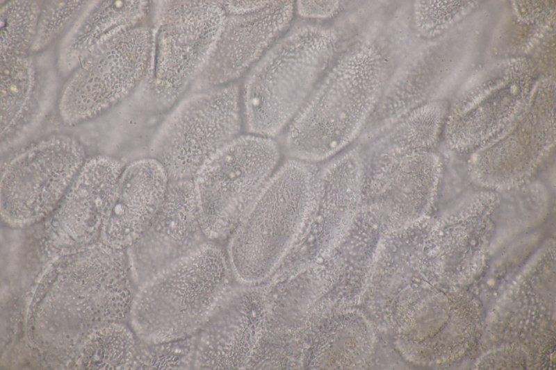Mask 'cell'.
I'll return each mask as SVG.
<instances>
[{"instance_id": "obj_1", "label": "cell", "mask_w": 556, "mask_h": 370, "mask_svg": "<svg viewBox=\"0 0 556 370\" xmlns=\"http://www.w3.org/2000/svg\"><path fill=\"white\" fill-rule=\"evenodd\" d=\"M131 280L126 250L100 241L49 260L28 300L30 344L69 360L90 333L129 314Z\"/></svg>"}, {"instance_id": "obj_2", "label": "cell", "mask_w": 556, "mask_h": 370, "mask_svg": "<svg viewBox=\"0 0 556 370\" xmlns=\"http://www.w3.org/2000/svg\"><path fill=\"white\" fill-rule=\"evenodd\" d=\"M390 24L370 22L336 53L286 127L284 148L290 158L315 163L359 139L393 72Z\"/></svg>"}, {"instance_id": "obj_3", "label": "cell", "mask_w": 556, "mask_h": 370, "mask_svg": "<svg viewBox=\"0 0 556 370\" xmlns=\"http://www.w3.org/2000/svg\"><path fill=\"white\" fill-rule=\"evenodd\" d=\"M329 25H295L249 71L241 95L250 134L271 137L288 126L307 101L340 46Z\"/></svg>"}, {"instance_id": "obj_4", "label": "cell", "mask_w": 556, "mask_h": 370, "mask_svg": "<svg viewBox=\"0 0 556 370\" xmlns=\"http://www.w3.org/2000/svg\"><path fill=\"white\" fill-rule=\"evenodd\" d=\"M227 253L206 242L139 287L129 314L142 341L161 342L195 335L231 289Z\"/></svg>"}, {"instance_id": "obj_5", "label": "cell", "mask_w": 556, "mask_h": 370, "mask_svg": "<svg viewBox=\"0 0 556 370\" xmlns=\"http://www.w3.org/2000/svg\"><path fill=\"white\" fill-rule=\"evenodd\" d=\"M318 169L290 158L275 171L231 234L227 255L234 277L255 285L273 270L298 235Z\"/></svg>"}, {"instance_id": "obj_6", "label": "cell", "mask_w": 556, "mask_h": 370, "mask_svg": "<svg viewBox=\"0 0 556 370\" xmlns=\"http://www.w3.org/2000/svg\"><path fill=\"white\" fill-rule=\"evenodd\" d=\"M152 3L150 58L136 92L149 108L160 114L170 108L202 72L227 14L220 1Z\"/></svg>"}, {"instance_id": "obj_7", "label": "cell", "mask_w": 556, "mask_h": 370, "mask_svg": "<svg viewBox=\"0 0 556 370\" xmlns=\"http://www.w3.org/2000/svg\"><path fill=\"white\" fill-rule=\"evenodd\" d=\"M240 87L232 83L193 92L163 119L148 156L170 181L192 180L202 167L238 136L241 128Z\"/></svg>"}, {"instance_id": "obj_8", "label": "cell", "mask_w": 556, "mask_h": 370, "mask_svg": "<svg viewBox=\"0 0 556 370\" xmlns=\"http://www.w3.org/2000/svg\"><path fill=\"white\" fill-rule=\"evenodd\" d=\"M280 158L271 137L239 135L193 178L202 228L210 239L230 236L275 171Z\"/></svg>"}, {"instance_id": "obj_9", "label": "cell", "mask_w": 556, "mask_h": 370, "mask_svg": "<svg viewBox=\"0 0 556 370\" xmlns=\"http://www.w3.org/2000/svg\"><path fill=\"white\" fill-rule=\"evenodd\" d=\"M2 165L0 214L13 228L44 221L58 205L87 157L83 144L54 133L13 151Z\"/></svg>"}, {"instance_id": "obj_10", "label": "cell", "mask_w": 556, "mask_h": 370, "mask_svg": "<svg viewBox=\"0 0 556 370\" xmlns=\"http://www.w3.org/2000/svg\"><path fill=\"white\" fill-rule=\"evenodd\" d=\"M151 47L152 29L141 25L87 56L63 84L57 103L62 121L80 125L125 101L146 74Z\"/></svg>"}, {"instance_id": "obj_11", "label": "cell", "mask_w": 556, "mask_h": 370, "mask_svg": "<svg viewBox=\"0 0 556 370\" xmlns=\"http://www.w3.org/2000/svg\"><path fill=\"white\" fill-rule=\"evenodd\" d=\"M441 158L428 151L370 153L361 160V205L393 225L427 217L436 205Z\"/></svg>"}, {"instance_id": "obj_12", "label": "cell", "mask_w": 556, "mask_h": 370, "mask_svg": "<svg viewBox=\"0 0 556 370\" xmlns=\"http://www.w3.org/2000/svg\"><path fill=\"white\" fill-rule=\"evenodd\" d=\"M124 164L99 154L87 158L62 199L45 219L40 252L48 261L99 241L111 196Z\"/></svg>"}, {"instance_id": "obj_13", "label": "cell", "mask_w": 556, "mask_h": 370, "mask_svg": "<svg viewBox=\"0 0 556 370\" xmlns=\"http://www.w3.org/2000/svg\"><path fill=\"white\" fill-rule=\"evenodd\" d=\"M1 153L26 143L58 103L63 85L56 52L1 58Z\"/></svg>"}, {"instance_id": "obj_14", "label": "cell", "mask_w": 556, "mask_h": 370, "mask_svg": "<svg viewBox=\"0 0 556 370\" xmlns=\"http://www.w3.org/2000/svg\"><path fill=\"white\" fill-rule=\"evenodd\" d=\"M292 1H268L245 15H226L213 51L195 80L193 92L234 83L264 56L290 28Z\"/></svg>"}, {"instance_id": "obj_15", "label": "cell", "mask_w": 556, "mask_h": 370, "mask_svg": "<svg viewBox=\"0 0 556 370\" xmlns=\"http://www.w3.org/2000/svg\"><path fill=\"white\" fill-rule=\"evenodd\" d=\"M230 289L197 333L193 367L247 368L263 337L266 306L254 285Z\"/></svg>"}, {"instance_id": "obj_16", "label": "cell", "mask_w": 556, "mask_h": 370, "mask_svg": "<svg viewBox=\"0 0 556 370\" xmlns=\"http://www.w3.org/2000/svg\"><path fill=\"white\" fill-rule=\"evenodd\" d=\"M553 140L550 112L516 117L475 149L467 160L471 177L478 187L493 191L528 181L544 162Z\"/></svg>"}, {"instance_id": "obj_17", "label": "cell", "mask_w": 556, "mask_h": 370, "mask_svg": "<svg viewBox=\"0 0 556 370\" xmlns=\"http://www.w3.org/2000/svg\"><path fill=\"white\" fill-rule=\"evenodd\" d=\"M199 219L192 180L170 181L159 210L126 249L139 287L208 242Z\"/></svg>"}, {"instance_id": "obj_18", "label": "cell", "mask_w": 556, "mask_h": 370, "mask_svg": "<svg viewBox=\"0 0 556 370\" xmlns=\"http://www.w3.org/2000/svg\"><path fill=\"white\" fill-rule=\"evenodd\" d=\"M162 165L147 156L124 165L113 187L99 241L126 250L161 206L169 185Z\"/></svg>"}, {"instance_id": "obj_19", "label": "cell", "mask_w": 556, "mask_h": 370, "mask_svg": "<svg viewBox=\"0 0 556 370\" xmlns=\"http://www.w3.org/2000/svg\"><path fill=\"white\" fill-rule=\"evenodd\" d=\"M150 8L148 1H88L56 49L61 77L67 78L99 47L141 26Z\"/></svg>"}, {"instance_id": "obj_20", "label": "cell", "mask_w": 556, "mask_h": 370, "mask_svg": "<svg viewBox=\"0 0 556 370\" xmlns=\"http://www.w3.org/2000/svg\"><path fill=\"white\" fill-rule=\"evenodd\" d=\"M138 343L133 333L121 322L90 333L67 362L73 369H133Z\"/></svg>"}, {"instance_id": "obj_21", "label": "cell", "mask_w": 556, "mask_h": 370, "mask_svg": "<svg viewBox=\"0 0 556 370\" xmlns=\"http://www.w3.org/2000/svg\"><path fill=\"white\" fill-rule=\"evenodd\" d=\"M497 192L493 233L505 225L512 227L513 224L514 229L523 230L542 219L550 208V192L539 180L532 178Z\"/></svg>"}, {"instance_id": "obj_22", "label": "cell", "mask_w": 556, "mask_h": 370, "mask_svg": "<svg viewBox=\"0 0 556 370\" xmlns=\"http://www.w3.org/2000/svg\"><path fill=\"white\" fill-rule=\"evenodd\" d=\"M42 1L13 0L0 10V58L31 53Z\"/></svg>"}, {"instance_id": "obj_23", "label": "cell", "mask_w": 556, "mask_h": 370, "mask_svg": "<svg viewBox=\"0 0 556 370\" xmlns=\"http://www.w3.org/2000/svg\"><path fill=\"white\" fill-rule=\"evenodd\" d=\"M197 335L138 343L133 369H187L193 365Z\"/></svg>"}, {"instance_id": "obj_24", "label": "cell", "mask_w": 556, "mask_h": 370, "mask_svg": "<svg viewBox=\"0 0 556 370\" xmlns=\"http://www.w3.org/2000/svg\"><path fill=\"white\" fill-rule=\"evenodd\" d=\"M88 1H46L42 2L31 53L46 51L69 29Z\"/></svg>"}, {"instance_id": "obj_25", "label": "cell", "mask_w": 556, "mask_h": 370, "mask_svg": "<svg viewBox=\"0 0 556 370\" xmlns=\"http://www.w3.org/2000/svg\"><path fill=\"white\" fill-rule=\"evenodd\" d=\"M341 10L339 1H298L295 3V12L303 19H327Z\"/></svg>"}, {"instance_id": "obj_26", "label": "cell", "mask_w": 556, "mask_h": 370, "mask_svg": "<svg viewBox=\"0 0 556 370\" xmlns=\"http://www.w3.org/2000/svg\"><path fill=\"white\" fill-rule=\"evenodd\" d=\"M227 15H245L264 7L268 1H220Z\"/></svg>"}, {"instance_id": "obj_27", "label": "cell", "mask_w": 556, "mask_h": 370, "mask_svg": "<svg viewBox=\"0 0 556 370\" xmlns=\"http://www.w3.org/2000/svg\"><path fill=\"white\" fill-rule=\"evenodd\" d=\"M133 94H134V92H133ZM134 95H135V94H134ZM136 99H137V98H136ZM138 101H139V100H138ZM140 103H141V102H140ZM142 105H143V104H142ZM143 106H144V105H143ZM145 108H146V107H145ZM147 110H148V109H147ZM149 111H150V110H149ZM151 112H152V111H151Z\"/></svg>"}]
</instances>
